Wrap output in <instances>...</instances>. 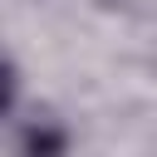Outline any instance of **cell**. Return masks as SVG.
<instances>
[{"label":"cell","mask_w":157,"mask_h":157,"mask_svg":"<svg viewBox=\"0 0 157 157\" xmlns=\"http://www.w3.org/2000/svg\"><path fill=\"white\" fill-rule=\"evenodd\" d=\"M10 128V157H74V132L64 118H54L49 108H29L20 113Z\"/></svg>","instance_id":"obj_1"}]
</instances>
